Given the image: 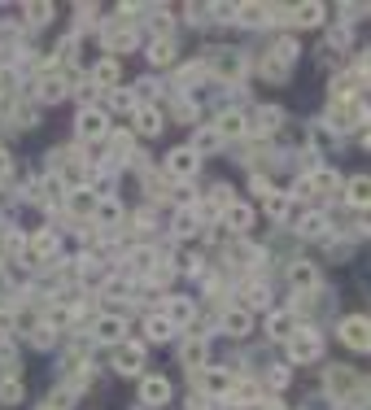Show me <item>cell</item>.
Masks as SVG:
<instances>
[{
	"mask_svg": "<svg viewBox=\"0 0 371 410\" xmlns=\"http://www.w3.org/2000/svg\"><path fill=\"white\" fill-rule=\"evenodd\" d=\"M319 353H324V341H319V332L297 327L293 336H288V358H293V363H314Z\"/></svg>",
	"mask_w": 371,
	"mask_h": 410,
	"instance_id": "cell-1",
	"label": "cell"
},
{
	"mask_svg": "<svg viewBox=\"0 0 371 410\" xmlns=\"http://www.w3.org/2000/svg\"><path fill=\"white\" fill-rule=\"evenodd\" d=\"M74 131H79V140H110V114L105 110H79V118H74Z\"/></svg>",
	"mask_w": 371,
	"mask_h": 410,
	"instance_id": "cell-2",
	"label": "cell"
},
{
	"mask_svg": "<svg viewBox=\"0 0 371 410\" xmlns=\"http://www.w3.org/2000/svg\"><path fill=\"white\" fill-rule=\"evenodd\" d=\"M196 170H201V158H196L188 144H179V148L166 158V175H170V179H192Z\"/></svg>",
	"mask_w": 371,
	"mask_h": 410,
	"instance_id": "cell-3",
	"label": "cell"
},
{
	"mask_svg": "<svg viewBox=\"0 0 371 410\" xmlns=\"http://www.w3.org/2000/svg\"><path fill=\"white\" fill-rule=\"evenodd\" d=\"M127 22H131V18H122V22H105V31H101V35H105V48H110V53H122V48H131V44H136V31L127 27Z\"/></svg>",
	"mask_w": 371,
	"mask_h": 410,
	"instance_id": "cell-4",
	"label": "cell"
},
{
	"mask_svg": "<svg viewBox=\"0 0 371 410\" xmlns=\"http://www.w3.org/2000/svg\"><path fill=\"white\" fill-rule=\"evenodd\" d=\"M122 332H127V323H122L118 315H101V319L92 323V336L101 341V345H118V341H122Z\"/></svg>",
	"mask_w": 371,
	"mask_h": 410,
	"instance_id": "cell-5",
	"label": "cell"
},
{
	"mask_svg": "<svg viewBox=\"0 0 371 410\" xmlns=\"http://www.w3.org/2000/svg\"><path fill=\"white\" fill-rule=\"evenodd\" d=\"M140 367H144V345H118V353H114V371H122V375H140Z\"/></svg>",
	"mask_w": 371,
	"mask_h": 410,
	"instance_id": "cell-6",
	"label": "cell"
},
{
	"mask_svg": "<svg viewBox=\"0 0 371 410\" xmlns=\"http://www.w3.org/2000/svg\"><path fill=\"white\" fill-rule=\"evenodd\" d=\"M140 402H144V406H166V402H170V380H166V375H148V380L140 384Z\"/></svg>",
	"mask_w": 371,
	"mask_h": 410,
	"instance_id": "cell-7",
	"label": "cell"
},
{
	"mask_svg": "<svg viewBox=\"0 0 371 410\" xmlns=\"http://www.w3.org/2000/svg\"><path fill=\"white\" fill-rule=\"evenodd\" d=\"M341 341L350 345L354 353H367V319H363V315L345 319V323H341Z\"/></svg>",
	"mask_w": 371,
	"mask_h": 410,
	"instance_id": "cell-8",
	"label": "cell"
},
{
	"mask_svg": "<svg viewBox=\"0 0 371 410\" xmlns=\"http://www.w3.org/2000/svg\"><path fill=\"white\" fill-rule=\"evenodd\" d=\"M192 315H196V310H192V301H188V297H166V315H162V319H166L170 327H175V332H179V327H188V323H192Z\"/></svg>",
	"mask_w": 371,
	"mask_h": 410,
	"instance_id": "cell-9",
	"label": "cell"
},
{
	"mask_svg": "<svg viewBox=\"0 0 371 410\" xmlns=\"http://www.w3.org/2000/svg\"><path fill=\"white\" fill-rule=\"evenodd\" d=\"M92 223H96V227H118V223H122V205H118L114 197H101V201L92 205Z\"/></svg>",
	"mask_w": 371,
	"mask_h": 410,
	"instance_id": "cell-10",
	"label": "cell"
},
{
	"mask_svg": "<svg viewBox=\"0 0 371 410\" xmlns=\"http://www.w3.org/2000/svg\"><path fill=\"white\" fill-rule=\"evenodd\" d=\"M218 327L228 332V336H249V327H254V319H249V310H223V319H218Z\"/></svg>",
	"mask_w": 371,
	"mask_h": 410,
	"instance_id": "cell-11",
	"label": "cell"
},
{
	"mask_svg": "<svg viewBox=\"0 0 371 410\" xmlns=\"http://www.w3.org/2000/svg\"><path fill=\"white\" fill-rule=\"evenodd\" d=\"M293 332H297V315H293V310H276V315H266V336L288 341Z\"/></svg>",
	"mask_w": 371,
	"mask_h": 410,
	"instance_id": "cell-12",
	"label": "cell"
},
{
	"mask_svg": "<svg viewBox=\"0 0 371 410\" xmlns=\"http://www.w3.org/2000/svg\"><path fill=\"white\" fill-rule=\"evenodd\" d=\"M223 223H228L236 236H245V232L254 227V210H249V205H240V201H236V205H228V210H223Z\"/></svg>",
	"mask_w": 371,
	"mask_h": 410,
	"instance_id": "cell-13",
	"label": "cell"
},
{
	"mask_svg": "<svg viewBox=\"0 0 371 410\" xmlns=\"http://www.w3.org/2000/svg\"><path fill=\"white\" fill-rule=\"evenodd\" d=\"M136 131L140 136H158L162 131V110L158 105H136Z\"/></svg>",
	"mask_w": 371,
	"mask_h": 410,
	"instance_id": "cell-14",
	"label": "cell"
},
{
	"mask_svg": "<svg viewBox=\"0 0 371 410\" xmlns=\"http://www.w3.org/2000/svg\"><path fill=\"white\" fill-rule=\"evenodd\" d=\"M214 131H218V140H232V136H236V140H240V136H245V131H249V122H245V118H240V114H223V118H218V122H214Z\"/></svg>",
	"mask_w": 371,
	"mask_h": 410,
	"instance_id": "cell-15",
	"label": "cell"
},
{
	"mask_svg": "<svg viewBox=\"0 0 371 410\" xmlns=\"http://www.w3.org/2000/svg\"><path fill=\"white\" fill-rule=\"evenodd\" d=\"M210 62H214V70L223 74V79H236V74H240V57L232 53V48H214Z\"/></svg>",
	"mask_w": 371,
	"mask_h": 410,
	"instance_id": "cell-16",
	"label": "cell"
},
{
	"mask_svg": "<svg viewBox=\"0 0 371 410\" xmlns=\"http://www.w3.org/2000/svg\"><path fill=\"white\" fill-rule=\"evenodd\" d=\"M196 380H201V389H206V393H214V397L232 393V375H228V371H201Z\"/></svg>",
	"mask_w": 371,
	"mask_h": 410,
	"instance_id": "cell-17",
	"label": "cell"
},
{
	"mask_svg": "<svg viewBox=\"0 0 371 410\" xmlns=\"http://www.w3.org/2000/svg\"><path fill=\"white\" fill-rule=\"evenodd\" d=\"M66 92H70V88H66V83H61V79H53V74H44V79H40V83H35V96H40V100H44V105H53V100H61V96H66Z\"/></svg>",
	"mask_w": 371,
	"mask_h": 410,
	"instance_id": "cell-18",
	"label": "cell"
},
{
	"mask_svg": "<svg viewBox=\"0 0 371 410\" xmlns=\"http://www.w3.org/2000/svg\"><path fill=\"white\" fill-rule=\"evenodd\" d=\"M297 232H302L306 240H324V236H328V214H319V210H314V214H306Z\"/></svg>",
	"mask_w": 371,
	"mask_h": 410,
	"instance_id": "cell-19",
	"label": "cell"
},
{
	"mask_svg": "<svg viewBox=\"0 0 371 410\" xmlns=\"http://www.w3.org/2000/svg\"><path fill=\"white\" fill-rule=\"evenodd\" d=\"M280 122H284V114H280L276 105H262V110L254 114V131H262V136H266V131H280Z\"/></svg>",
	"mask_w": 371,
	"mask_h": 410,
	"instance_id": "cell-20",
	"label": "cell"
},
{
	"mask_svg": "<svg viewBox=\"0 0 371 410\" xmlns=\"http://www.w3.org/2000/svg\"><path fill=\"white\" fill-rule=\"evenodd\" d=\"M288 279H293V288H314L319 284V271L310 262H293L288 266Z\"/></svg>",
	"mask_w": 371,
	"mask_h": 410,
	"instance_id": "cell-21",
	"label": "cell"
},
{
	"mask_svg": "<svg viewBox=\"0 0 371 410\" xmlns=\"http://www.w3.org/2000/svg\"><path fill=\"white\" fill-rule=\"evenodd\" d=\"M92 83H101L105 92H114L118 88V62H96L92 66Z\"/></svg>",
	"mask_w": 371,
	"mask_h": 410,
	"instance_id": "cell-22",
	"label": "cell"
},
{
	"mask_svg": "<svg viewBox=\"0 0 371 410\" xmlns=\"http://www.w3.org/2000/svg\"><path fill=\"white\" fill-rule=\"evenodd\" d=\"M218 144H223V140H218V131H214V127H201V131L192 136V144H188V148L196 153V158H206V153H214Z\"/></svg>",
	"mask_w": 371,
	"mask_h": 410,
	"instance_id": "cell-23",
	"label": "cell"
},
{
	"mask_svg": "<svg viewBox=\"0 0 371 410\" xmlns=\"http://www.w3.org/2000/svg\"><path fill=\"white\" fill-rule=\"evenodd\" d=\"M53 253H57V236H53V232H40V236L31 240V258H35V262H48Z\"/></svg>",
	"mask_w": 371,
	"mask_h": 410,
	"instance_id": "cell-24",
	"label": "cell"
},
{
	"mask_svg": "<svg viewBox=\"0 0 371 410\" xmlns=\"http://www.w3.org/2000/svg\"><path fill=\"white\" fill-rule=\"evenodd\" d=\"M22 397H27V389H22L18 375H5V380H0V402H5V406H18Z\"/></svg>",
	"mask_w": 371,
	"mask_h": 410,
	"instance_id": "cell-25",
	"label": "cell"
},
{
	"mask_svg": "<svg viewBox=\"0 0 371 410\" xmlns=\"http://www.w3.org/2000/svg\"><path fill=\"white\" fill-rule=\"evenodd\" d=\"M158 266V249H148V245H140V249H131V271H140V275H148Z\"/></svg>",
	"mask_w": 371,
	"mask_h": 410,
	"instance_id": "cell-26",
	"label": "cell"
},
{
	"mask_svg": "<svg viewBox=\"0 0 371 410\" xmlns=\"http://www.w3.org/2000/svg\"><path fill=\"white\" fill-rule=\"evenodd\" d=\"M196 218H201V210H196V205H184V210L175 214V236H192L196 232Z\"/></svg>",
	"mask_w": 371,
	"mask_h": 410,
	"instance_id": "cell-27",
	"label": "cell"
},
{
	"mask_svg": "<svg viewBox=\"0 0 371 410\" xmlns=\"http://www.w3.org/2000/svg\"><path fill=\"white\" fill-rule=\"evenodd\" d=\"M293 22H297V27H319V22H324V5H297Z\"/></svg>",
	"mask_w": 371,
	"mask_h": 410,
	"instance_id": "cell-28",
	"label": "cell"
},
{
	"mask_svg": "<svg viewBox=\"0 0 371 410\" xmlns=\"http://www.w3.org/2000/svg\"><path fill=\"white\" fill-rule=\"evenodd\" d=\"M148 57H153V66H170V62H175V44H170V35L148 44Z\"/></svg>",
	"mask_w": 371,
	"mask_h": 410,
	"instance_id": "cell-29",
	"label": "cell"
},
{
	"mask_svg": "<svg viewBox=\"0 0 371 410\" xmlns=\"http://www.w3.org/2000/svg\"><path fill=\"white\" fill-rule=\"evenodd\" d=\"M266 5H236V22H245V27H258V22H266Z\"/></svg>",
	"mask_w": 371,
	"mask_h": 410,
	"instance_id": "cell-30",
	"label": "cell"
},
{
	"mask_svg": "<svg viewBox=\"0 0 371 410\" xmlns=\"http://www.w3.org/2000/svg\"><path fill=\"white\" fill-rule=\"evenodd\" d=\"M262 201H266V214H271V218H288V192H276V188H271Z\"/></svg>",
	"mask_w": 371,
	"mask_h": 410,
	"instance_id": "cell-31",
	"label": "cell"
},
{
	"mask_svg": "<svg viewBox=\"0 0 371 410\" xmlns=\"http://www.w3.org/2000/svg\"><path fill=\"white\" fill-rule=\"evenodd\" d=\"M144 332H148V341H170V336H175V327H170L162 315L148 319V323H144Z\"/></svg>",
	"mask_w": 371,
	"mask_h": 410,
	"instance_id": "cell-32",
	"label": "cell"
},
{
	"mask_svg": "<svg viewBox=\"0 0 371 410\" xmlns=\"http://www.w3.org/2000/svg\"><path fill=\"white\" fill-rule=\"evenodd\" d=\"M201 363H206V341H188V345H184V367L196 371Z\"/></svg>",
	"mask_w": 371,
	"mask_h": 410,
	"instance_id": "cell-33",
	"label": "cell"
},
{
	"mask_svg": "<svg viewBox=\"0 0 371 410\" xmlns=\"http://www.w3.org/2000/svg\"><path fill=\"white\" fill-rule=\"evenodd\" d=\"M110 105H114L118 114H136V96H131L127 88H114V92H110Z\"/></svg>",
	"mask_w": 371,
	"mask_h": 410,
	"instance_id": "cell-34",
	"label": "cell"
},
{
	"mask_svg": "<svg viewBox=\"0 0 371 410\" xmlns=\"http://www.w3.org/2000/svg\"><path fill=\"white\" fill-rule=\"evenodd\" d=\"M22 18H27L31 27H44V22L53 18V5H44V0H40V5H27V9H22Z\"/></svg>",
	"mask_w": 371,
	"mask_h": 410,
	"instance_id": "cell-35",
	"label": "cell"
},
{
	"mask_svg": "<svg viewBox=\"0 0 371 410\" xmlns=\"http://www.w3.org/2000/svg\"><path fill=\"white\" fill-rule=\"evenodd\" d=\"M367 188H371V184H367V175H358V179H350V192H345V197H350L354 205H367V197H371Z\"/></svg>",
	"mask_w": 371,
	"mask_h": 410,
	"instance_id": "cell-36",
	"label": "cell"
},
{
	"mask_svg": "<svg viewBox=\"0 0 371 410\" xmlns=\"http://www.w3.org/2000/svg\"><path fill=\"white\" fill-rule=\"evenodd\" d=\"M271 297H266V288L262 284H249V288H245V305H240V310H249V305H266Z\"/></svg>",
	"mask_w": 371,
	"mask_h": 410,
	"instance_id": "cell-37",
	"label": "cell"
},
{
	"mask_svg": "<svg viewBox=\"0 0 371 410\" xmlns=\"http://www.w3.org/2000/svg\"><path fill=\"white\" fill-rule=\"evenodd\" d=\"M31 341H35L40 349H48V345H53V341H57V336H53V323H40V327L31 332Z\"/></svg>",
	"mask_w": 371,
	"mask_h": 410,
	"instance_id": "cell-38",
	"label": "cell"
},
{
	"mask_svg": "<svg viewBox=\"0 0 371 410\" xmlns=\"http://www.w3.org/2000/svg\"><path fill=\"white\" fill-rule=\"evenodd\" d=\"M266 384H271V389H284V384H288V367H271L266 371Z\"/></svg>",
	"mask_w": 371,
	"mask_h": 410,
	"instance_id": "cell-39",
	"label": "cell"
},
{
	"mask_svg": "<svg viewBox=\"0 0 371 410\" xmlns=\"http://www.w3.org/2000/svg\"><path fill=\"white\" fill-rule=\"evenodd\" d=\"M210 13H214L218 22H236V5H210Z\"/></svg>",
	"mask_w": 371,
	"mask_h": 410,
	"instance_id": "cell-40",
	"label": "cell"
},
{
	"mask_svg": "<svg viewBox=\"0 0 371 410\" xmlns=\"http://www.w3.org/2000/svg\"><path fill=\"white\" fill-rule=\"evenodd\" d=\"M9 170H13V162H9V153L0 148V184H5V179H9Z\"/></svg>",
	"mask_w": 371,
	"mask_h": 410,
	"instance_id": "cell-41",
	"label": "cell"
}]
</instances>
